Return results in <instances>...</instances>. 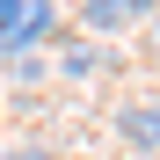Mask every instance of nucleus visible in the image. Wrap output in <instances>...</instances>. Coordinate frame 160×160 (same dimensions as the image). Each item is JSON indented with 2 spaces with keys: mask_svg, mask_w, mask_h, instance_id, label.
<instances>
[{
  "mask_svg": "<svg viewBox=\"0 0 160 160\" xmlns=\"http://www.w3.org/2000/svg\"><path fill=\"white\" fill-rule=\"evenodd\" d=\"M58 37V0H0V58H29Z\"/></svg>",
  "mask_w": 160,
  "mask_h": 160,
  "instance_id": "nucleus-1",
  "label": "nucleus"
},
{
  "mask_svg": "<svg viewBox=\"0 0 160 160\" xmlns=\"http://www.w3.org/2000/svg\"><path fill=\"white\" fill-rule=\"evenodd\" d=\"M117 138L124 153H160V95H138L117 109Z\"/></svg>",
  "mask_w": 160,
  "mask_h": 160,
  "instance_id": "nucleus-2",
  "label": "nucleus"
},
{
  "mask_svg": "<svg viewBox=\"0 0 160 160\" xmlns=\"http://www.w3.org/2000/svg\"><path fill=\"white\" fill-rule=\"evenodd\" d=\"M80 22H88L95 37H124L131 22H138V8H131V0H80Z\"/></svg>",
  "mask_w": 160,
  "mask_h": 160,
  "instance_id": "nucleus-3",
  "label": "nucleus"
},
{
  "mask_svg": "<svg viewBox=\"0 0 160 160\" xmlns=\"http://www.w3.org/2000/svg\"><path fill=\"white\" fill-rule=\"evenodd\" d=\"M95 66H102V58H95V51H88V44H73V51H66V58H58V73H73V80H88Z\"/></svg>",
  "mask_w": 160,
  "mask_h": 160,
  "instance_id": "nucleus-4",
  "label": "nucleus"
},
{
  "mask_svg": "<svg viewBox=\"0 0 160 160\" xmlns=\"http://www.w3.org/2000/svg\"><path fill=\"white\" fill-rule=\"evenodd\" d=\"M0 160H51L44 146H15V153H0Z\"/></svg>",
  "mask_w": 160,
  "mask_h": 160,
  "instance_id": "nucleus-5",
  "label": "nucleus"
},
{
  "mask_svg": "<svg viewBox=\"0 0 160 160\" xmlns=\"http://www.w3.org/2000/svg\"><path fill=\"white\" fill-rule=\"evenodd\" d=\"M131 8H138V15H153V8H160V0H131Z\"/></svg>",
  "mask_w": 160,
  "mask_h": 160,
  "instance_id": "nucleus-6",
  "label": "nucleus"
}]
</instances>
